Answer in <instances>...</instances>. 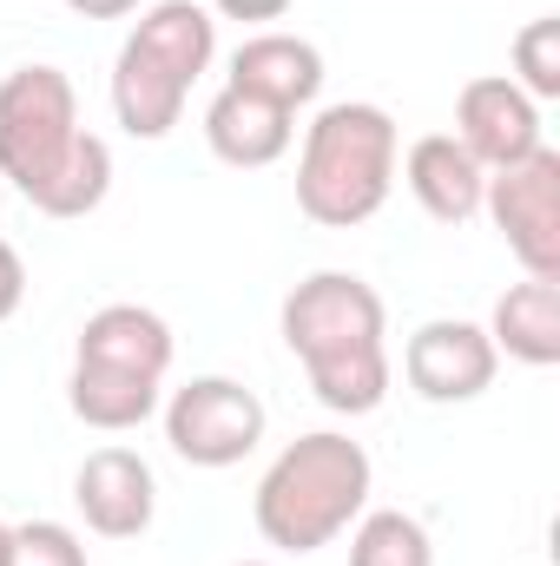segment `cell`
Listing matches in <instances>:
<instances>
[{
	"label": "cell",
	"instance_id": "cell-19",
	"mask_svg": "<svg viewBox=\"0 0 560 566\" xmlns=\"http://www.w3.org/2000/svg\"><path fill=\"white\" fill-rule=\"evenodd\" d=\"M303 369H310L317 402L336 409V416H370V409L383 402V389H390V356H383V343H356V349L317 356V363H303Z\"/></svg>",
	"mask_w": 560,
	"mask_h": 566
},
{
	"label": "cell",
	"instance_id": "cell-18",
	"mask_svg": "<svg viewBox=\"0 0 560 566\" xmlns=\"http://www.w3.org/2000/svg\"><path fill=\"white\" fill-rule=\"evenodd\" d=\"M66 402L86 428H139L158 402V382L152 376H126V369H100V363H73V382H66Z\"/></svg>",
	"mask_w": 560,
	"mask_h": 566
},
{
	"label": "cell",
	"instance_id": "cell-17",
	"mask_svg": "<svg viewBox=\"0 0 560 566\" xmlns=\"http://www.w3.org/2000/svg\"><path fill=\"white\" fill-rule=\"evenodd\" d=\"M106 185H113V151H106V139L100 133H73L66 158L27 191V205L46 211V218H86L106 198Z\"/></svg>",
	"mask_w": 560,
	"mask_h": 566
},
{
	"label": "cell",
	"instance_id": "cell-27",
	"mask_svg": "<svg viewBox=\"0 0 560 566\" xmlns=\"http://www.w3.org/2000/svg\"><path fill=\"white\" fill-rule=\"evenodd\" d=\"M238 566H271V560H238Z\"/></svg>",
	"mask_w": 560,
	"mask_h": 566
},
{
	"label": "cell",
	"instance_id": "cell-5",
	"mask_svg": "<svg viewBox=\"0 0 560 566\" xmlns=\"http://www.w3.org/2000/svg\"><path fill=\"white\" fill-rule=\"evenodd\" d=\"M258 434H265V402L231 376H198L165 409V441L191 468H231L258 448Z\"/></svg>",
	"mask_w": 560,
	"mask_h": 566
},
{
	"label": "cell",
	"instance_id": "cell-7",
	"mask_svg": "<svg viewBox=\"0 0 560 566\" xmlns=\"http://www.w3.org/2000/svg\"><path fill=\"white\" fill-rule=\"evenodd\" d=\"M403 369L428 402H468L495 382V343H488V329H475L462 316H435L409 336Z\"/></svg>",
	"mask_w": 560,
	"mask_h": 566
},
{
	"label": "cell",
	"instance_id": "cell-20",
	"mask_svg": "<svg viewBox=\"0 0 560 566\" xmlns=\"http://www.w3.org/2000/svg\"><path fill=\"white\" fill-rule=\"evenodd\" d=\"M350 566H435V547H428V534H422L416 514L383 507V514H370V521L356 527Z\"/></svg>",
	"mask_w": 560,
	"mask_h": 566
},
{
	"label": "cell",
	"instance_id": "cell-9",
	"mask_svg": "<svg viewBox=\"0 0 560 566\" xmlns=\"http://www.w3.org/2000/svg\"><path fill=\"white\" fill-rule=\"evenodd\" d=\"M73 501L86 514L93 534L106 541H133L152 527V507H158V488H152V468H145L133 448H93L73 474Z\"/></svg>",
	"mask_w": 560,
	"mask_h": 566
},
{
	"label": "cell",
	"instance_id": "cell-13",
	"mask_svg": "<svg viewBox=\"0 0 560 566\" xmlns=\"http://www.w3.org/2000/svg\"><path fill=\"white\" fill-rule=\"evenodd\" d=\"M185 93H191V86H185L172 66H158L139 40L120 46V66H113V113H120V126H126L133 139H165V133L178 126Z\"/></svg>",
	"mask_w": 560,
	"mask_h": 566
},
{
	"label": "cell",
	"instance_id": "cell-16",
	"mask_svg": "<svg viewBox=\"0 0 560 566\" xmlns=\"http://www.w3.org/2000/svg\"><path fill=\"white\" fill-rule=\"evenodd\" d=\"M133 40H139L158 66H172V73L191 86V80L211 66V40H218V27H211V7H205V0H158V7H145L139 13Z\"/></svg>",
	"mask_w": 560,
	"mask_h": 566
},
{
	"label": "cell",
	"instance_id": "cell-10",
	"mask_svg": "<svg viewBox=\"0 0 560 566\" xmlns=\"http://www.w3.org/2000/svg\"><path fill=\"white\" fill-rule=\"evenodd\" d=\"M231 86L251 93V99H265V106L297 113V106H310L317 86H323V53H317L310 40H297V33H258V40L238 46Z\"/></svg>",
	"mask_w": 560,
	"mask_h": 566
},
{
	"label": "cell",
	"instance_id": "cell-24",
	"mask_svg": "<svg viewBox=\"0 0 560 566\" xmlns=\"http://www.w3.org/2000/svg\"><path fill=\"white\" fill-rule=\"evenodd\" d=\"M218 13H231V20H278V13H290V0H218Z\"/></svg>",
	"mask_w": 560,
	"mask_h": 566
},
{
	"label": "cell",
	"instance_id": "cell-12",
	"mask_svg": "<svg viewBox=\"0 0 560 566\" xmlns=\"http://www.w3.org/2000/svg\"><path fill=\"white\" fill-rule=\"evenodd\" d=\"M80 363H100V369H126V376H165L172 363V329L158 310H139V303H106L86 316L80 329Z\"/></svg>",
	"mask_w": 560,
	"mask_h": 566
},
{
	"label": "cell",
	"instance_id": "cell-23",
	"mask_svg": "<svg viewBox=\"0 0 560 566\" xmlns=\"http://www.w3.org/2000/svg\"><path fill=\"white\" fill-rule=\"evenodd\" d=\"M20 296H27V264H20V251L0 238V323L20 310Z\"/></svg>",
	"mask_w": 560,
	"mask_h": 566
},
{
	"label": "cell",
	"instance_id": "cell-21",
	"mask_svg": "<svg viewBox=\"0 0 560 566\" xmlns=\"http://www.w3.org/2000/svg\"><path fill=\"white\" fill-rule=\"evenodd\" d=\"M515 73L528 99H554L560 93V13H541L515 33Z\"/></svg>",
	"mask_w": 560,
	"mask_h": 566
},
{
	"label": "cell",
	"instance_id": "cell-8",
	"mask_svg": "<svg viewBox=\"0 0 560 566\" xmlns=\"http://www.w3.org/2000/svg\"><path fill=\"white\" fill-rule=\"evenodd\" d=\"M455 139L475 151L481 171H495V165H515V158H528L541 145V113H535V99L515 80L481 73L455 99Z\"/></svg>",
	"mask_w": 560,
	"mask_h": 566
},
{
	"label": "cell",
	"instance_id": "cell-6",
	"mask_svg": "<svg viewBox=\"0 0 560 566\" xmlns=\"http://www.w3.org/2000/svg\"><path fill=\"white\" fill-rule=\"evenodd\" d=\"M283 343L317 363L356 343H383V296L350 271H317L283 296Z\"/></svg>",
	"mask_w": 560,
	"mask_h": 566
},
{
	"label": "cell",
	"instance_id": "cell-4",
	"mask_svg": "<svg viewBox=\"0 0 560 566\" xmlns=\"http://www.w3.org/2000/svg\"><path fill=\"white\" fill-rule=\"evenodd\" d=\"M481 205L495 211L508 251L528 264V277H560V151L535 145L515 165H495Z\"/></svg>",
	"mask_w": 560,
	"mask_h": 566
},
{
	"label": "cell",
	"instance_id": "cell-15",
	"mask_svg": "<svg viewBox=\"0 0 560 566\" xmlns=\"http://www.w3.org/2000/svg\"><path fill=\"white\" fill-rule=\"evenodd\" d=\"M488 343L508 349L515 363H535V369L560 363V283L554 277L515 283V290L495 303V329H488Z\"/></svg>",
	"mask_w": 560,
	"mask_h": 566
},
{
	"label": "cell",
	"instance_id": "cell-1",
	"mask_svg": "<svg viewBox=\"0 0 560 566\" xmlns=\"http://www.w3.org/2000/svg\"><path fill=\"white\" fill-rule=\"evenodd\" d=\"M370 501V454L350 434H297L258 481V534L283 554H317Z\"/></svg>",
	"mask_w": 560,
	"mask_h": 566
},
{
	"label": "cell",
	"instance_id": "cell-2",
	"mask_svg": "<svg viewBox=\"0 0 560 566\" xmlns=\"http://www.w3.org/2000/svg\"><path fill=\"white\" fill-rule=\"evenodd\" d=\"M396 178V119L383 106L343 99L330 113H317L310 139H303V165H297V205L310 224L350 231L363 218L383 211Z\"/></svg>",
	"mask_w": 560,
	"mask_h": 566
},
{
	"label": "cell",
	"instance_id": "cell-22",
	"mask_svg": "<svg viewBox=\"0 0 560 566\" xmlns=\"http://www.w3.org/2000/svg\"><path fill=\"white\" fill-rule=\"evenodd\" d=\"M7 566H86V547L60 521H27V527H13Z\"/></svg>",
	"mask_w": 560,
	"mask_h": 566
},
{
	"label": "cell",
	"instance_id": "cell-3",
	"mask_svg": "<svg viewBox=\"0 0 560 566\" xmlns=\"http://www.w3.org/2000/svg\"><path fill=\"white\" fill-rule=\"evenodd\" d=\"M80 133V106H73V80L60 66H13L0 80V171L33 191Z\"/></svg>",
	"mask_w": 560,
	"mask_h": 566
},
{
	"label": "cell",
	"instance_id": "cell-25",
	"mask_svg": "<svg viewBox=\"0 0 560 566\" xmlns=\"http://www.w3.org/2000/svg\"><path fill=\"white\" fill-rule=\"evenodd\" d=\"M73 13H139V0H73Z\"/></svg>",
	"mask_w": 560,
	"mask_h": 566
},
{
	"label": "cell",
	"instance_id": "cell-26",
	"mask_svg": "<svg viewBox=\"0 0 560 566\" xmlns=\"http://www.w3.org/2000/svg\"><path fill=\"white\" fill-rule=\"evenodd\" d=\"M7 547H13V527L0 521V566H7Z\"/></svg>",
	"mask_w": 560,
	"mask_h": 566
},
{
	"label": "cell",
	"instance_id": "cell-11",
	"mask_svg": "<svg viewBox=\"0 0 560 566\" xmlns=\"http://www.w3.org/2000/svg\"><path fill=\"white\" fill-rule=\"evenodd\" d=\"M409 191L422 198L428 218L442 224H468L481 211V191H488V171L475 165V151L455 139V133H428V139L409 145Z\"/></svg>",
	"mask_w": 560,
	"mask_h": 566
},
{
	"label": "cell",
	"instance_id": "cell-14",
	"mask_svg": "<svg viewBox=\"0 0 560 566\" xmlns=\"http://www.w3.org/2000/svg\"><path fill=\"white\" fill-rule=\"evenodd\" d=\"M205 139H211V151H218L225 165L258 171V165L283 158V145H290V113L251 99V93H238V86H225V93L211 99V113H205Z\"/></svg>",
	"mask_w": 560,
	"mask_h": 566
}]
</instances>
